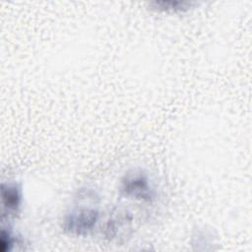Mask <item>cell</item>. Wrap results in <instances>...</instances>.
Listing matches in <instances>:
<instances>
[{"label":"cell","mask_w":252,"mask_h":252,"mask_svg":"<svg viewBox=\"0 0 252 252\" xmlns=\"http://www.w3.org/2000/svg\"><path fill=\"white\" fill-rule=\"evenodd\" d=\"M98 220V212L94 209L81 208L72 211L64 220V228L76 235L87 234Z\"/></svg>","instance_id":"cell-1"},{"label":"cell","mask_w":252,"mask_h":252,"mask_svg":"<svg viewBox=\"0 0 252 252\" xmlns=\"http://www.w3.org/2000/svg\"><path fill=\"white\" fill-rule=\"evenodd\" d=\"M122 191L126 196L142 201H152L154 198L149 180L142 173L126 175L122 181Z\"/></svg>","instance_id":"cell-2"},{"label":"cell","mask_w":252,"mask_h":252,"mask_svg":"<svg viewBox=\"0 0 252 252\" xmlns=\"http://www.w3.org/2000/svg\"><path fill=\"white\" fill-rule=\"evenodd\" d=\"M1 195L4 216L17 213L22 203V194L19 186L15 183H3L1 185Z\"/></svg>","instance_id":"cell-3"},{"label":"cell","mask_w":252,"mask_h":252,"mask_svg":"<svg viewBox=\"0 0 252 252\" xmlns=\"http://www.w3.org/2000/svg\"><path fill=\"white\" fill-rule=\"evenodd\" d=\"M154 8L160 11L165 12H180L187 10L191 3L188 2H181V1H159V2H154L152 3Z\"/></svg>","instance_id":"cell-4"},{"label":"cell","mask_w":252,"mask_h":252,"mask_svg":"<svg viewBox=\"0 0 252 252\" xmlns=\"http://www.w3.org/2000/svg\"><path fill=\"white\" fill-rule=\"evenodd\" d=\"M14 245V237L11 232L5 228H2L0 234V250L2 252L10 251Z\"/></svg>","instance_id":"cell-5"}]
</instances>
